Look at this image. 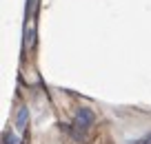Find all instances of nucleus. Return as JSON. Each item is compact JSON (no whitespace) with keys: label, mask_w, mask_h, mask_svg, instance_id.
<instances>
[{"label":"nucleus","mask_w":151,"mask_h":144,"mask_svg":"<svg viewBox=\"0 0 151 144\" xmlns=\"http://www.w3.org/2000/svg\"><path fill=\"white\" fill-rule=\"evenodd\" d=\"M96 122V115L91 109H80V111L76 113V120H73V126H76V138H85V131L91 129V124Z\"/></svg>","instance_id":"1"},{"label":"nucleus","mask_w":151,"mask_h":144,"mask_svg":"<svg viewBox=\"0 0 151 144\" xmlns=\"http://www.w3.org/2000/svg\"><path fill=\"white\" fill-rule=\"evenodd\" d=\"M27 122H29V109L27 107H20L18 113H16V129L24 131V129H27Z\"/></svg>","instance_id":"2"},{"label":"nucleus","mask_w":151,"mask_h":144,"mask_svg":"<svg viewBox=\"0 0 151 144\" xmlns=\"http://www.w3.org/2000/svg\"><path fill=\"white\" fill-rule=\"evenodd\" d=\"M33 42H36V31H33V27H29L27 33H24V47H27V49H33Z\"/></svg>","instance_id":"3"},{"label":"nucleus","mask_w":151,"mask_h":144,"mask_svg":"<svg viewBox=\"0 0 151 144\" xmlns=\"http://www.w3.org/2000/svg\"><path fill=\"white\" fill-rule=\"evenodd\" d=\"M2 144H18V138H16L11 131H5V133H2Z\"/></svg>","instance_id":"4"},{"label":"nucleus","mask_w":151,"mask_h":144,"mask_svg":"<svg viewBox=\"0 0 151 144\" xmlns=\"http://www.w3.org/2000/svg\"><path fill=\"white\" fill-rule=\"evenodd\" d=\"M36 5H38V0H29V2H27V16H33Z\"/></svg>","instance_id":"5"},{"label":"nucleus","mask_w":151,"mask_h":144,"mask_svg":"<svg viewBox=\"0 0 151 144\" xmlns=\"http://www.w3.org/2000/svg\"><path fill=\"white\" fill-rule=\"evenodd\" d=\"M138 144H151V135H147V138H142V140H138Z\"/></svg>","instance_id":"6"}]
</instances>
